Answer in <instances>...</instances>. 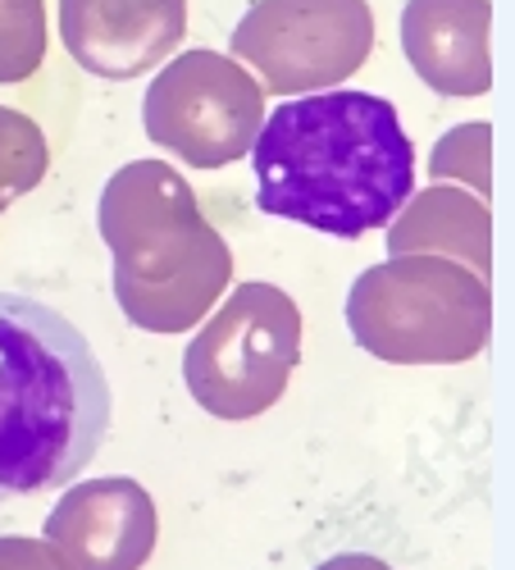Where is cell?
<instances>
[{
	"label": "cell",
	"instance_id": "6da1fadb",
	"mask_svg": "<svg viewBox=\"0 0 515 570\" xmlns=\"http://www.w3.org/2000/svg\"><path fill=\"white\" fill-rule=\"evenodd\" d=\"M256 206L329 237L384 228L415 193V147L374 91H315L274 106L256 147Z\"/></svg>",
	"mask_w": 515,
	"mask_h": 570
},
{
	"label": "cell",
	"instance_id": "7a4b0ae2",
	"mask_svg": "<svg viewBox=\"0 0 515 570\" xmlns=\"http://www.w3.org/2000/svg\"><path fill=\"white\" fill-rule=\"evenodd\" d=\"M115 424L110 379L69 315L0 293V507L73 484Z\"/></svg>",
	"mask_w": 515,
	"mask_h": 570
}]
</instances>
